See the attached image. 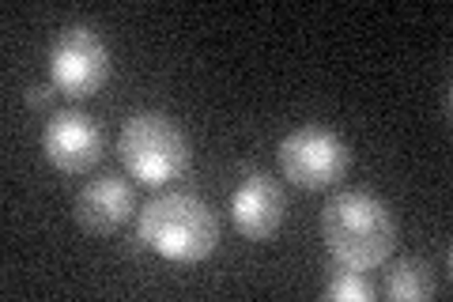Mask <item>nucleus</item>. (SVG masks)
I'll use <instances>...</instances> for the list:
<instances>
[{"instance_id":"1","label":"nucleus","mask_w":453,"mask_h":302,"mask_svg":"<svg viewBox=\"0 0 453 302\" xmlns=\"http://www.w3.org/2000/svg\"><path fill=\"white\" fill-rule=\"evenodd\" d=\"M321 242L333 265L371 272L396 250V215L389 200L366 190H340L321 208Z\"/></svg>"},{"instance_id":"2","label":"nucleus","mask_w":453,"mask_h":302,"mask_svg":"<svg viewBox=\"0 0 453 302\" xmlns=\"http://www.w3.org/2000/svg\"><path fill=\"white\" fill-rule=\"evenodd\" d=\"M140 242L159 253L163 261L196 265L208 261L219 246V220L204 197L186 190L155 193L144 208L136 212Z\"/></svg>"},{"instance_id":"3","label":"nucleus","mask_w":453,"mask_h":302,"mask_svg":"<svg viewBox=\"0 0 453 302\" xmlns=\"http://www.w3.org/2000/svg\"><path fill=\"white\" fill-rule=\"evenodd\" d=\"M118 155L125 170L140 182L159 190L166 182H178L189 170L193 148L189 136L170 113L163 110H140L121 125L118 136Z\"/></svg>"},{"instance_id":"4","label":"nucleus","mask_w":453,"mask_h":302,"mask_svg":"<svg viewBox=\"0 0 453 302\" xmlns=\"http://www.w3.org/2000/svg\"><path fill=\"white\" fill-rule=\"evenodd\" d=\"M280 174L303 193H325L351 170V143L329 125H299L276 148Z\"/></svg>"},{"instance_id":"5","label":"nucleus","mask_w":453,"mask_h":302,"mask_svg":"<svg viewBox=\"0 0 453 302\" xmlns=\"http://www.w3.org/2000/svg\"><path fill=\"white\" fill-rule=\"evenodd\" d=\"M50 83L73 103L103 91L113 72V53L91 23H65L50 42Z\"/></svg>"},{"instance_id":"6","label":"nucleus","mask_w":453,"mask_h":302,"mask_svg":"<svg viewBox=\"0 0 453 302\" xmlns=\"http://www.w3.org/2000/svg\"><path fill=\"white\" fill-rule=\"evenodd\" d=\"M42 151H46L50 166H57L61 174H88L103 163L106 136L88 110L65 106L42 128Z\"/></svg>"},{"instance_id":"7","label":"nucleus","mask_w":453,"mask_h":302,"mask_svg":"<svg viewBox=\"0 0 453 302\" xmlns=\"http://www.w3.org/2000/svg\"><path fill=\"white\" fill-rule=\"evenodd\" d=\"M283 212H288V205H283L280 182L265 170H246L231 193V223L238 227V235L253 242L273 238L283 227Z\"/></svg>"},{"instance_id":"8","label":"nucleus","mask_w":453,"mask_h":302,"mask_svg":"<svg viewBox=\"0 0 453 302\" xmlns=\"http://www.w3.org/2000/svg\"><path fill=\"white\" fill-rule=\"evenodd\" d=\"M73 215L88 235H118L136 215V190L121 174L91 178L73 200Z\"/></svg>"},{"instance_id":"9","label":"nucleus","mask_w":453,"mask_h":302,"mask_svg":"<svg viewBox=\"0 0 453 302\" xmlns=\"http://www.w3.org/2000/svg\"><path fill=\"white\" fill-rule=\"evenodd\" d=\"M381 295L389 302H423L434 295V268L423 257H401L381 276Z\"/></svg>"},{"instance_id":"10","label":"nucleus","mask_w":453,"mask_h":302,"mask_svg":"<svg viewBox=\"0 0 453 302\" xmlns=\"http://www.w3.org/2000/svg\"><path fill=\"white\" fill-rule=\"evenodd\" d=\"M321 295L329 298V302H371V298H374V283L366 280L359 268L336 265V268L329 272V280H325Z\"/></svg>"},{"instance_id":"11","label":"nucleus","mask_w":453,"mask_h":302,"mask_svg":"<svg viewBox=\"0 0 453 302\" xmlns=\"http://www.w3.org/2000/svg\"><path fill=\"white\" fill-rule=\"evenodd\" d=\"M53 95H57L53 83H31L23 98H27V106H31V110H42V106H50V103H53Z\"/></svg>"}]
</instances>
